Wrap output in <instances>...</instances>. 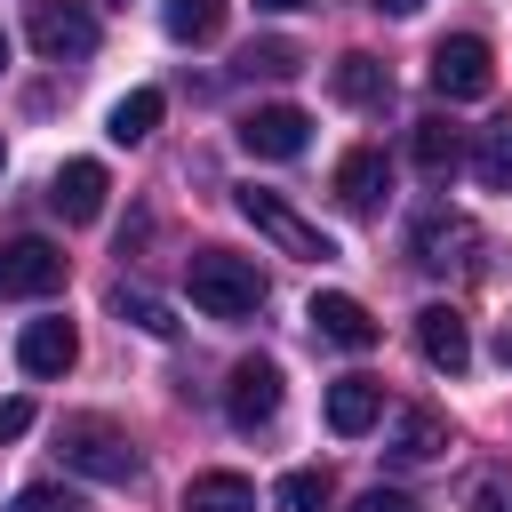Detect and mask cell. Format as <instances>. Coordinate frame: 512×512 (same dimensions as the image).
<instances>
[{
	"label": "cell",
	"instance_id": "obj_1",
	"mask_svg": "<svg viewBox=\"0 0 512 512\" xmlns=\"http://www.w3.org/2000/svg\"><path fill=\"white\" fill-rule=\"evenodd\" d=\"M184 280H192V304H200L208 320H248V312L264 304V272H256L248 256H232V248H200V256L184 264Z\"/></svg>",
	"mask_w": 512,
	"mask_h": 512
},
{
	"label": "cell",
	"instance_id": "obj_2",
	"mask_svg": "<svg viewBox=\"0 0 512 512\" xmlns=\"http://www.w3.org/2000/svg\"><path fill=\"white\" fill-rule=\"evenodd\" d=\"M56 448H64V464H72V472L112 480V488H128V480L144 472V456L128 448V432H120V424H104V416H64Z\"/></svg>",
	"mask_w": 512,
	"mask_h": 512
},
{
	"label": "cell",
	"instance_id": "obj_3",
	"mask_svg": "<svg viewBox=\"0 0 512 512\" xmlns=\"http://www.w3.org/2000/svg\"><path fill=\"white\" fill-rule=\"evenodd\" d=\"M240 216H248L280 256H304V264H328V256H336V240H328L320 224H304V216H296L280 192H264V184H240Z\"/></svg>",
	"mask_w": 512,
	"mask_h": 512
},
{
	"label": "cell",
	"instance_id": "obj_4",
	"mask_svg": "<svg viewBox=\"0 0 512 512\" xmlns=\"http://www.w3.org/2000/svg\"><path fill=\"white\" fill-rule=\"evenodd\" d=\"M24 32H32V48H40L48 64H80V56H96V16H88V0H32Z\"/></svg>",
	"mask_w": 512,
	"mask_h": 512
},
{
	"label": "cell",
	"instance_id": "obj_5",
	"mask_svg": "<svg viewBox=\"0 0 512 512\" xmlns=\"http://www.w3.org/2000/svg\"><path fill=\"white\" fill-rule=\"evenodd\" d=\"M488 80H496V64H488V40H472V32H448V40L432 48V88H440L448 104H472V96H488Z\"/></svg>",
	"mask_w": 512,
	"mask_h": 512
},
{
	"label": "cell",
	"instance_id": "obj_6",
	"mask_svg": "<svg viewBox=\"0 0 512 512\" xmlns=\"http://www.w3.org/2000/svg\"><path fill=\"white\" fill-rule=\"evenodd\" d=\"M64 248L48 240H0V296H56L64 288Z\"/></svg>",
	"mask_w": 512,
	"mask_h": 512
},
{
	"label": "cell",
	"instance_id": "obj_7",
	"mask_svg": "<svg viewBox=\"0 0 512 512\" xmlns=\"http://www.w3.org/2000/svg\"><path fill=\"white\" fill-rule=\"evenodd\" d=\"M224 416H232L240 432L272 424V416H280V360H240V368L224 376Z\"/></svg>",
	"mask_w": 512,
	"mask_h": 512
},
{
	"label": "cell",
	"instance_id": "obj_8",
	"mask_svg": "<svg viewBox=\"0 0 512 512\" xmlns=\"http://www.w3.org/2000/svg\"><path fill=\"white\" fill-rule=\"evenodd\" d=\"M104 192H112L104 160H64V168L48 176V208H56L64 224H96V216H104Z\"/></svg>",
	"mask_w": 512,
	"mask_h": 512
},
{
	"label": "cell",
	"instance_id": "obj_9",
	"mask_svg": "<svg viewBox=\"0 0 512 512\" xmlns=\"http://www.w3.org/2000/svg\"><path fill=\"white\" fill-rule=\"evenodd\" d=\"M304 136H312V120H304L296 104H256V112L240 120V144H248L256 160H296Z\"/></svg>",
	"mask_w": 512,
	"mask_h": 512
},
{
	"label": "cell",
	"instance_id": "obj_10",
	"mask_svg": "<svg viewBox=\"0 0 512 512\" xmlns=\"http://www.w3.org/2000/svg\"><path fill=\"white\" fill-rule=\"evenodd\" d=\"M416 352H424L440 376H464V360H472L464 312H456V304H424V312H416Z\"/></svg>",
	"mask_w": 512,
	"mask_h": 512
},
{
	"label": "cell",
	"instance_id": "obj_11",
	"mask_svg": "<svg viewBox=\"0 0 512 512\" xmlns=\"http://www.w3.org/2000/svg\"><path fill=\"white\" fill-rule=\"evenodd\" d=\"M304 320L320 328V344H344V352H368V344H376V320H368V304H360V296H344V288L312 296V312H304Z\"/></svg>",
	"mask_w": 512,
	"mask_h": 512
},
{
	"label": "cell",
	"instance_id": "obj_12",
	"mask_svg": "<svg viewBox=\"0 0 512 512\" xmlns=\"http://www.w3.org/2000/svg\"><path fill=\"white\" fill-rule=\"evenodd\" d=\"M72 360H80L72 320H32V328L16 336V368H24V376H64Z\"/></svg>",
	"mask_w": 512,
	"mask_h": 512
},
{
	"label": "cell",
	"instance_id": "obj_13",
	"mask_svg": "<svg viewBox=\"0 0 512 512\" xmlns=\"http://www.w3.org/2000/svg\"><path fill=\"white\" fill-rule=\"evenodd\" d=\"M384 192H392V160H384L376 144H360V152H344V160H336V200H344V208H360V216H368Z\"/></svg>",
	"mask_w": 512,
	"mask_h": 512
},
{
	"label": "cell",
	"instance_id": "obj_14",
	"mask_svg": "<svg viewBox=\"0 0 512 512\" xmlns=\"http://www.w3.org/2000/svg\"><path fill=\"white\" fill-rule=\"evenodd\" d=\"M376 416H384V384H376V376H336V384H328V432L360 440Z\"/></svg>",
	"mask_w": 512,
	"mask_h": 512
},
{
	"label": "cell",
	"instance_id": "obj_15",
	"mask_svg": "<svg viewBox=\"0 0 512 512\" xmlns=\"http://www.w3.org/2000/svg\"><path fill=\"white\" fill-rule=\"evenodd\" d=\"M472 248H480V232H472L464 216H424V224H416V264H432V272L472 264Z\"/></svg>",
	"mask_w": 512,
	"mask_h": 512
},
{
	"label": "cell",
	"instance_id": "obj_16",
	"mask_svg": "<svg viewBox=\"0 0 512 512\" xmlns=\"http://www.w3.org/2000/svg\"><path fill=\"white\" fill-rule=\"evenodd\" d=\"M384 448H392L400 464H432V456L448 448V416H440V408H400V416H392V440H384Z\"/></svg>",
	"mask_w": 512,
	"mask_h": 512
},
{
	"label": "cell",
	"instance_id": "obj_17",
	"mask_svg": "<svg viewBox=\"0 0 512 512\" xmlns=\"http://www.w3.org/2000/svg\"><path fill=\"white\" fill-rule=\"evenodd\" d=\"M328 88H336L344 104H384V96H392V72H384L376 56H336Z\"/></svg>",
	"mask_w": 512,
	"mask_h": 512
},
{
	"label": "cell",
	"instance_id": "obj_18",
	"mask_svg": "<svg viewBox=\"0 0 512 512\" xmlns=\"http://www.w3.org/2000/svg\"><path fill=\"white\" fill-rule=\"evenodd\" d=\"M408 152H416V168H424V176H456V168H464V136H456L448 120H416Z\"/></svg>",
	"mask_w": 512,
	"mask_h": 512
},
{
	"label": "cell",
	"instance_id": "obj_19",
	"mask_svg": "<svg viewBox=\"0 0 512 512\" xmlns=\"http://www.w3.org/2000/svg\"><path fill=\"white\" fill-rule=\"evenodd\" d=\"M472 176H480L488 192H512V112L480 128V144H472Z\"/></svg>",
	"mask_w": 512,
	"mask_h": 512
},
{
	"label": "cell",
	"instance_id": "obj_20",
	"mask_svg": "<svg viewBox=\"0 0 512 512\" xmlns=\"http://www.w3.org/2000/svg\"><path fill=\"white\" fill-rule=\"evenodd\" d=\"M184 512H256V488L240 472H200L184 488Z\"/></svg>",
	"mask_w": 512,
	"mask_h": 512
},
{
	"label": "cell",
	"instance_id": "obj_21",
	"mask_svg": "<svg viewBox=\"0 0 512 512\" xmlns=\"http://www.w3.org/2000/svg\"><path fill=\"white\" fill-rule=\"evenodd\" d=\"M160 24H168V40L200 48V40H216V32H224V0H168V8H160Z\"/></svg>",
	"mask_w": 512,
	"mask_h": 512
},
{
	"label": "cell",
	"instance_id": "obj_22",
	"mask_svg": "<svg viewBox=\"0 0 512 512\" xmlns=\"http://www.w3.org/2000/svg\"><path fill=\"white\" fill-rule=\"evenodd\" d=\"M152 128H160V88H128V96L112 104V128H104V136H112V144H144Z\"/></svg>",
	"mask_w": 512,
	"mask_h": 512
},
{
	"label": "cell",
	"instance_id": "obj_23",
	"mask_svg": "<svg viewBox=\"0 0 512 512\" xmlns=\"http://www.w3.org/2000/svg\"><path fill=\"white\" fill-rule=\"evenodd\" d=\"M240 72L248 80H288V72H304V48L296 40H248L240 48Z\"/></svg>",
	"mask_w": 512,
	"mask_h": 512
},
{
	"label": "cell",
	"instance_id": "obj_24",
	"mask_svg": "<svg viewBox=\"0 0 512 512\" xmlns=\"http://www.w3.org/2000/svg\"><path fill=\"white\" fill-rule=\"evenodd\" d=\"M112 312H120L128 328H144V336H176V312H168L160 296H144V288H112Z\"/></svg>",
	"mask_w": 512,
	"mask_h": 512
},
{
	"label": "cell",
	"instance_id": "obj_25",
	"mask_svg": "<svg viewBox=\"0 0 512 512\" xmlns=\"http://www.w3.org/2000/svg\"><path fill=\"white\" fill-rule=\"evenodd\" d=\"M272 512H328V472H280Z\"/></svg>",
	"mask_w": 512,
	"mask_h": 512
},
{
	"label": "cell",
	"instance_id": "obj_26",
	"mask_svg": "<svg viewBox=\"0 0 512 512\" xmlns=\"http://www.w3.org/2000/svg\"><path fill=\"white\" fill-rule=\"evenodd\" d=\"M8 512H80V496L72 488H56V480H32V488H16V504Z\"/></svg>",
	"mask_w": 512,
	"mask_h": 512
},
{
	"label": "cell",
	"instance_id": "obj_27",
	"mask_svg": "<svg viewBox=\"0 0 512 512\" xmlns=\"http://www.w3.org/2000/svg\"><path fill=\"white\" fill-rule=\"evenodd\" d=\"M472 512H512V472H488V480H472Z\"/></svg>",
	"mask_w": 512,
	"mask_h": 512
},
{
	"label": "cell",
	"instance_id": "obj_28",
	"mask_svg": "<svg viewBox=\"0 0 512 512\" xmlns=\"http://www.w3.org/2000/svg\"><path fill=\"white\" fill-rule=\"evenodd\" d=\"M352 512H416V496H400V488H360Z\"/></svg>",
	"mask_w": 512,
	"mask_h": 512
},
{
	"label": "cell",
	"instance_id": "obj_29",
	"mask_svg": "<svg viewBox=\"0 0 512 512\" xmlns=\"http://www.w3.org/2000/svg\"><path fill=\"white\" fill-rule=\"evenodd\" d=\"M32 432V400H0V440H24Z\"/></svg>",
	"mask_w": 512,
	"mask_h": 512
},
{
	"label": "cell",
	"instance_id": "obj_30",
	"mask_svg": "<svg viewBox=\"0 0 512 512\" xmlns=\"http://www.w3.org/2000/svg\"><path fill=\"white\" fill-rule=\"evenodd\" d=\"M368 8H376V16H416L424 0H368Z\"/></svg>",
	"mask_w": 512,
	"mask_h": 512
},
{
	"label": "cell",
	"instance_id": "obj_31",
	"mask_svg": "<svg viewBox=\"0 0 512 512\" xmlns=\"http://www.w3.org/2000/svg\"><path fill=\"white\" fill-rule=\"evenodd\" d=\"M496 352H504V368H512V320H504V336H496Z\"/></svg>",
	"mask_w": 512,
	"mask_h": 512
},
{
	"label": "cell",
	"instance_id": "obj_32",
	"mask_svg": "<svg viewBox=\"0 0 512 512\" xmlns=\"http://www.w3.org/2000/svg\"><path fill=\"white\" fill-rule=\"evenodd\" d=\"M256 8H312V0H256Z\"/></svg>",
	"mask_w": 512,
	"mask_h": 512
},
{
	"label": "cell",
	"instance_id": "obj_33",
	"mask_svg": "<svg viewBox=\"0 0 512 512\" xmlns=\"http://www.w3.org/2000/svg\"><path fill=\"white\" fill-rule=\"evenodd\" d=\"M0 64H8V32H0Z\"/></svg>",
	"mask_w": 512,
	"mask_h": 512
},
{
	"label": "cell",
	"instance_id": "obj_34",
	"mask_svg": "<svg viewBox=\"0 0 512 512\" xmlns=\"http://www.w3.org/2000/svg\"><path fill=\"white\" fill-rule=\"evenodd\" d=\"M0 160H8V144H0Z\"/></svg>",
	"mask_w": 512,
	"mask_h": 512
}]
</instances>
